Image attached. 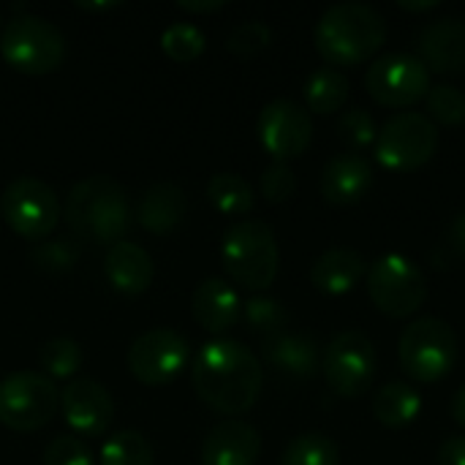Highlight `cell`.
I'll use <instances>...</instances> for the list:
<instances>
[{
  "label": "cell",
  "mask_w": 465,
  "mask_h": 465,
  "mask_svg": "<svg viewBox=\"0 0 465 465\" xmlns=\"http://www.w3.org/2000/svg\"><path fill=\"white\" fill-rule=\"evenodd\" d=\"M191 381L204 406L234 420L256 406L264 384L259 357L240 341L218 338L199 349L191 365Z\"/></svg>",
  "instance_id": "6da1fadb"
},
{
  "label": "cell",
  "mask_w": 465,
  "mask_h": 465,
  "mask_svg": "<svg viewBox=\"0 0 465 465\" xmlns=\"http://www.w3.org/2000/svg\"><path fill=\"white\" fill-rule=\"evenodd\" d=\"M65 223L82 242L106 248L123 242L131 229L125 188L106 174L79 180L65 196Z\"/></svg>",
  "instance_id": "7a4b0ae2"
},
{
  "label": "cell",
  "mask_w": 465,
  "mask_h": 465,
  "mask_svg": "<svg viewBox=\"0 0 465 465\" xmlns=\"http://www.w3.org/2000/svg\"><path fill=\"white\" fill-rule=\"evenodd\" d=\"M316 52L332 65H360L387 41V19L368 3H335L316 22Z\"/></svg>",
  "instance_id": "3957f363"
},
{
  "label": "cell",
  "mask_w": 465,
  "mask_h": 465,
  "mask_svg": "<svg viewBox=\"0 0 465 465\" xmlns=\"http://www.w3.org/2000/svg\"><path fill=\"white\" fill-rule=\"evenodd\" d=\"M221 262L226 275L248 289V292H264L278 278L281 251L278 240L270 223L259 218H242L232 223L221 242Z\"/></svg>",
  "instance_id": "277c9868"
},
{
  "label": "cell",
  "mask_w": 465,
  "mask_h": 465,
  "mask_svg": "<svg viewBox=\"0 0 465 465\" xmlns=\"http://www.w3.org/2000/svg\"><path fill=\"white\" fill-rule=\"evenodd\" d=\"M0 54L14 71L44 76L63 65L65 38L52 22L33 14H19L8 19L0 33Z\"/></svg>",
  "instance_id": "5b68a950"
},
{
  "label": "cell",
  "mask_w": 465,
  "mask_h": 465,
  "mask_svg": "<svg viewBox=\"0 0 465 465\" xmlns=\"http://www.w3.org/2000/svg\"><path fill=\"white\" fill-rule=\"evenodd\" d=\"M398 357L409 379L436 384L447 379L458 362V335L444 319L422 316L403 330Z\"/></svg>",
  "instance_id": "8992f818"
},
{
  "label": "cell",
  "mask_w": 465,
  "mask_h": 465,
  "mask_svg": "<svg viewBox=\"0 0 465 465\" xmlns=\"http://www.w3.org/2000/svg\"><path fill=\"white\" fill-rule=\"evenodd\" d=\"M60 409V390L41 371H16L0 381V425L14 433H35Z\"/></svg>",
  "instance_id": "52a82bcc"
},
{
  "label": "cell",
  "mask_w": 465,
  "mask_h": 465,
  "mask_svg": "<svg viewBox=\"0 0 465 465\" xmlns=\"http://www.w3.org/2000/svg\"><path fill=\"white\" fill-rule=\"evenodd\" d=\"M439 150V125L417 109L392 114L376 139V161L390 172L422 169Z\"/></svg>",
  "instance_id": "ba28073f"
},
{
  "label": "cell",
  "mask_w": 465,
  "mask_h": 465,
  "mask_svg": "<svg viewBox=\"0 0 465 465\" xmlns=\"http://www.w3.org/2000/svg\"><path fill=\"white\" fill-rule=\"evenodd\" d=\"M0 215L5 226L30 242H44L63 218L57 193L38 177H16L0 196Z\"/></svg>",
  "instance_id": "9c48e42d"
},
{
  "label": "cell",
  "mask_w": 465,
  "mask_h": 465,
  "mask_svg": "<svg viewBox=\"0 0 465 465\" xmlns=\"http://www.w3.org/2000/svg\"><path fill=\"white\" fill-rule=\"evenodd\" d=\"M368 294L390 319L417 313L428 300L425 272L403 253H384L368 267Z\"/></svg>",
  "instance_id": "30bf717a"
},
{
  "label": "cell",
  "mask_w": 465,
  "mask_h": 465,
  "mask_svg": "<svg viewBox=\"0 0 465 465\" xmlns=\"http://www.w3.org/2000/svg\"><path fill=\"white\" fill-rule=\"evenodd\" d=\"M322 373L327 387L341 398L365 395L379 373V354L362 330L338 332L322 354Z\"/></svg>",
  "instance_id": "8fae6325"
},
{
  "label": "cell",
  "mask_w": 465,
  "mask_h": 465,
  "mask_svg": "<svg viewBox=\"0 0 465 465\" xmlns=\"http://www.w3.org/2000/svg\"><path fill=\"white\" fill-rule=\"evenodd\" d=\"M365 87L371 98L390 109H409L420 104L430 90V71L411 52H384L365 71Z\"/></svg>",
  "instance_id": "7c38bea8"
},
{
  "label": "cell",
  "mask_w": 465,
  "mask_h": 465,
  "mask_svg": "<svg viewBox=\"0 0 465 465\" xmlns=\"http://www.w3.org/2000/svg\"><path fill=\"white\" fill-rule=\"evenodd\" d=\"M128 373L144 387H166L191 365V343L174 330L158 327L139 335L125 354Z\"/></svg>",
  "instance_id": "4fadbf2b"
},
{
  "label": "cell",
  "mask_w": 465,
  "mask_h": 465,
  "mask_svg": "<svg viewBox=\"0 0 465 465\" xmlns=\"http://www.w3.org/2000/svg\"><path fill=\"white\" fill-rule=\"evenodd\" d=\"M256 131H259L262 147L278 163H289V161L300 158L313 142L311 112L292 98L270 101L259 114Z\"/></svg>",
  "instance_id": "5bb4252c"
},
{
  "label": "cell",
  "mask_w": 465,
  "mask_h": 465,
  "mask_svg": "<svg viewBox=\"0 0 465 465\" xmlns=\"http://www.w3.org/2000/svg\"><path fill=\"white\" fill-rule=\"evenodd\" d=\"M60 411L76 439H98L112 425L114 403L109 390L95 379H74L60 392Z\"/></svg>",
  "instance_id": "9a60e30c"
},
{
  "label": "cell",
  "mask_w": 465,
  "mask_h": 465,
  "mask_svg": "<svg viewBox=\"0 0 465 465\" xmlns=\"http://www.w3.org/2000/svg\"><path fill=\"white\" fill-rule=\"evenodd\" d=\"M373 185V166L360 153H341L330 158L322 169L319 191L327 204L351 207L368 196Z\"/></svg>",
  "instance_id": "2e32d148"
},
{
  "label": "cell",
  "mask_w": 465,
  "mask_h": 465,
  "mask_svg": "<svg viewBox=\"0 0 465 465\" xmlns=\"http://www.w3.org/2000/svg\"><path fill=\"white\" fill-rule=\"evenodd\" d=\"M262 436L251 422L223 420L202 441V465H256Z\"/></svg>",
  "instance_id": "e0dca14e"
},
{
  "label": "cell",
  "mask_w": 465,
  "mask_h": 465,
  "mask_svg": "<svg viewBox=\"0 0 465 465\" xmlns=\"http://www.w3.org/2000/svg\"><path fill=\"white\" fill-rule=\"evenodd\" d=\"M420 60L436 74L465 71V19L441 16L420 33Z\"/></svg>",
  "instance_id": "ac0fdd59"
},
{
  "label": "cell",
  "mask_w": 465,
  "mask_h": 465,
  "mask_svg": "<svg viewBox=\"0 0 465 465\" xmlns=\"http://www.w3.org/2000/svg\"><path fill=\"white\" fill-rule=\"evenodd\" d=\"M191 313L199 327L213 335L229 332L242 316V300L237 289L223 278H204L191 297Z\"/></svg>",
  "instance_id": "d6986e66"
},
{
  "label": "cell",
  "mask_w": 465,
  "mask_h": 465,
  "mask_svg": "<svg viewBox=\"0 0 465 465\" xmlns=\"http://www.w3.org/2000/svg\"><path fill=\"white\" fill-rule=\"evenodd\" d=\"M104 272H106L112 289H117L120 294L136 297V294H144L153 286L155 264H153V256L142 245H136L131 240H123V242L109 248Z\"/></svg>",
  "instance_id": "ffe728a7"
},
{
  "label": "cell",
  "mask_w": 465,
  "mask_h": 465,
  "mask_svg": "<svg viewBox=\"0 0 465 465\" xmlns=\"http://www.w3.org/2000/svg\"><path fill=\"white\" fill-rule=\"evenodd\" d=\"M368 275V262L354 248H330L311 264V283L332 297L349 294Z\"/></svg>",
  "instance_id": "44dd1931"
},
{
  "label": "cell",
  "mask_w": 465,
  "mask_h": 465,
  "mask_svg": "<svg viewBox=\"0 0 465 465\" xmlns=\"http://www.w3.org/2000/svg\"><path fill=\"white\" fill-rule=\"evenodd\" d=\"M264 360L292 379H311L322 371L319 343L302 332H281L275 338H267Z\"/></svg>",
  "instance_id": "7402d4cb"
},
{
  "label": "cell",
  "mask_w": 465,
  "mask_h": 465,
  "mask_svg": "<svg viewBox=\"0 0 465 465\" xmlns=\"http://www.w3.org/2000/svg\"><path fill=\"white\" fill-rule=\"evenodd\" d=\"M185 193L180 185L174 183H155L150 185L142 199H139V210L136 218L139 223L158 237H169L185 218Z\"/></svg>",
  "instance_id": "603a6c76"
},
{
  "label": "cell",
  "mask_w": 465,
  "mask_h": 465,
  "mask_svg": "<svg viewBox=\"0 0 465 465\" xmlns=\"http://www.w3.org/2000/svg\"><path fill=\"white\" fill-rule=\"evenodd\" d=\"M373 414L384 428H409L422 414V395L406 381H390L373 395Z\"/></svg>",
  "instance_id": "cb8c5ba5"
},
{
  "label": "cell",
  "mask_w": 465,
  "mask_h": 465,
  "mask_svg": "<svg viewBox=\"0 0 465 465\" xmlns=\"http://www.w3.org/2000/svg\"><path fill=\"white\" fill-rule=\"evenodd\" d=\"M207 202L226 218H242L253 210L256 193L245 177L234 172H218L207 183Z\"/></svg>",
  "instance_id": "d4e9b609"
},
{
  "label": "cell",
  "mask_w": 465,
  "mask_h": 465,
  "mask_svg": "<svg viewBox=\"0 0 465 465\" xmlns=\"http://www.w3.org/2000/svg\"><path fill=\"white\" fill-rule=\"evenodd\" d=\"M349 98V79L341 68L322 65L316 68L305 82V104L308 112L316 114H332L338 112Z\"/></svg>",
  "instance_id": "484cf974"
},
{
  "label": "cell",
  "mask_w": 465,
  "mask_h": 465,
  "mask_svg": "<svg viewBox=\"0 0 465 465\" xmlns=\"http://www.w3.org/2000/svg\"><path fill=\"white\" fill-rule=\"evenodd\" d=\"M38 365L46 379H71L84 365V351L74 338H52L38 349Z\"/></svg>",
  "instance_id": "4316f807"
},
{
  "label": "cell",
  "mask_w": 465,
  "mask_h": 465,
  "mask_svg": "<svg viewBox=\"0 0 465 465\" xmlns=\"http://www.w3.org/2000/svg\"><path fill=\"white\" fill-rule=\"evenodd\" d=\"M281 465H341V450L330 436L311 430L286 444Z\"/></svg>",
  "instance_id": "83f0119b"
},
{
  "label": "cell",
  "mask_w": 465,
  "mask_h": 465,
  "mask_svg": "<svg viewBox=\"0 0 465 465\" xmlns=\"http://www.w3.org/2000/svg\"><path fill=\"white\" fill-rule=\"evenodd\" d=\"M101 465H155V452L139 430H120L104 441Z\"/></svg>",
  "instance_id": "f1b7e54d"
},
{
  "label": "cell",
  "mask_w": 465,
  "mask_h": 465,
  "mask_svg": "<svg viewBox=\"0 0 465 465\" xmlns=\"http://www.w3.org/2000/svg\"><path fill=\"white\" fill-rule=\"evenodd\" d=\"M242 319L245 324L264 338H275L286 330L289 324V311L281 300L267 297V294H256L248 302H242Z\"/></svg>",
  "instance_id": "f546056e"
},
{
  "label": "cell",
  "mask_w": 465,
  "mask_h": 465,
  "mask_svg": "<svg viewBox=\"0 0 465 465\" xmlns=\"http://www.w3.org/2000/svg\"><path fill=\"white\" fill-rule=\"evenodd\" d=\"M207 46L204 33L191 22H174L161 33V49L174 63H191L196 60Z\"/></svg>",
  "instance_id": "4dcf8cb0"
},
{
  "label": "cell",
  "mask_w": 465,
  "mask_h": 465,
  "mask_svg": "<svg viewBox=\"0 0 465 465\" xmlns=\"http://www.w3.org/2000/svg\"><path fill=\"white\" fill-rule=\"evenodd\" d=\"M338 139L351 150V153H360L368 150V147H376V139H379V123L376 117L368 112V109H346L341 117H338Z\"/></svg>",
  "instance_id": "1f68e13d"
},
{
  "label": "cell",
  "mask_w": 465,
  "mask_h": 465,
  "mask_svg": "<svg viewBox=\"0 0 465 465\" xmlns=\"http://www.w3.org/2000/svg\"><path fill=\"white\" fill-rule=\"evenodd\" d=\"M428 117L444 125H463L465 123V93L455 84H433L425 95Z\"/></svg>",
  "instance_id": "d6a6232c"
},
{
  "label": "cell",
  "mask_w": 465,
  "mask_h": 465,
  "mask_svg": "<svg viewBox=\"0 0 465 465\" xmlns=\"http://www.w3.org/2000/svg\"><path fill=\"white\" fill-rule=\"evenodd\" d=\"M270 44H272V30L267 22H259V19L237 25L226 38V49L237 57H256Z\"/></svg>",
  "instance_id": "836d02e7"
},
{
  "label": "cell",
  "mask_w": 465,
  "mask_h": 465,
  "mask_svg": "<svg viewBox=\"0 0 465 465\" xmlns=\"http://www.w3.org/2000/svg\"><path fill=\"white\" fill-rule=\"evenodd\" d=\"M79 262V248L71 240H44L33 251V264L44 272H65Z\"/></svg>",
  "instance_id": "e575fe53"
},
{
  "label": "cell",
  "mask_w": 465,
  "mask_h": 465,
  "mask_svg": "<svg viewBox=\"0 0 465 465\" xmlns=\"http://www.w3.org/2000/svg\"><path fill=\"white\" fill-rule=\"evenodd\" d=\"M41 465H95V460L82 439L54 436L41 455Z\"/></svg>",
  "instance_id": "d590c367"
},
{
  "label": "cell",
  "mask_w": 465,
  "mask_h": 465,
  "mask_svg": "<svg viewBox=\"0 0 465 465\" xmlns=\"http://www.w3.org/2000/svg\"><path fill=\"white\" fill-rule=\"evenodd\" d=\"M297 193V174L292 172L289 163H278L272 161L264 172H262V196L270 204H283Z\"/></svg>",
  "instance_id": "8d00e7d4"
},
{
  "label": "cell",
  "mask_w": 465,
  "mask_h": 465,
  "mask_svg": "<svg viewBox=\"0 0 465 465\" xmlns=\"http://www.w3.org/2000/svg\"><path fill=\"white\" fill-rule=\"evenodd\" d=\"M439 465H465V436H450L439 447Z\"/></svg>",
  "instance_id": "74e56055"
},
{
  "label": "cell",
  "mask_w": 465,
  "mask_h": 465,
  "mask_svg": "<svg viewBox=\"0 0 465 465\" xmlns=\"http://www.w3.org/2000/svg\"><path fill=\"white\" fill-rule=\"evenodd\" d=\"M450 245L465 256V210H460L455 218H452V223H450Z\"/></svg>",
  "instance_id": "f35d334b"
},
{
  "label": "cell",
  "mask_w": 465,
  "mask_h": 465,
  "mask_svg": "<svg viewBox=\"0 0 465 465\" xmlns=\"http://www.w3.org/2000/svg\"><path fill=\"white\" fill-rule=\"evenodd\" d=\"M223 5H226V0H180L177 3V8L188 11V14H210V11H218Z\"/></svg>",
  "instance_id": "ab89813d"
},
{
  "label": "cell",
  "mask_w": 465,
  "mask_h": 465,
  "mask_svg": "<svg viewBox=\"0 0 465 465\" xmlns=\"http://www.w3.org/2000/svg\"><path fill=\"white\" fill-rule=\"evenodd\" d=\"M450 414H452V420L460 425L465 430V384L452 395V403H450Z\"/></svg>",
  "instance_id": "60d3db41"
},
{
  "label": "cell",
  "mask_w": 465,
  "mask_h": 465,
  "mask_svg": "<svg viewBox=\"0 0 465 465\" xmlns=\"http://www.w3.org/2000/svg\"><path fill=\"white\" fill-rule=\"evenodd\" d=\"M398 5L403 11H430V8H439L441 3L439 0H398Z\"/></svg>",
  "instance_id": "b9f144b4"
},
{
  "label": "cell",
  "mask_w": 465,
  "mask_h": 465,
  "mask_svg": "<svg viewBox=\"0 0 465 465\" xmlns=\"http://www.w3.org/2000/svg\"><path fill=\"white\" fill-rule=\"evenodd\" d=\"M76 5L84 11H109V8H117L120 3H76Z\"/></svg>",
  "instance_id": "7bdbcfd3"
}]
</instances>
